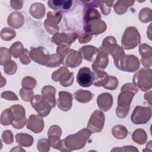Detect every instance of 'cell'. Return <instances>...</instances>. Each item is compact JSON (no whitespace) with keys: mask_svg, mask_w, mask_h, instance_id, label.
<instances>
[{"mask_svg":"<svg viewBox=\"0 0 152 152\" xmlns=\"http://www.w3.org/2000/svg\"><path fill=\"white\" fill-rule=\"evenodd\" d=\"M140 43V36L135 27H128L122 37V46L126 49L134 48Z\"/></svg>","mask_w":152,"mask_h":152,"instance_id":"6da1fadb","label":"cell"},{"mask_svg":"<svg viewBox=\"0 0 152 152\" xmlns=\"http://www.w3.org/2000/svg\"><path fill=\"white\" fill-rule=\"evenodd\" d=\"M133 81L142 91L150 89L151 87V71L141 69L134 75Z\"/></svg>","mask_w":152,"mask_h":152,"instance_id":"7a4b0ae2","label":"cell"},{"mask_svg":"<svg viewBox=\"0 0 152 152\" xmlns=\"http://www.w3.org/2000/svg\"><path fill=\"white\" fill-rule=\"evenodd\" d=\"M151 117V109L147 107L137 106L131 115V121L135 124H144Z\"/></svg>","mask_w":152,"mask_h":152,"instance_id":"3957f363","label":"cell"},{"mask_svg":"<svg viewBox=\"0 0 152 152\" xmlns=\"http://www.w3.org/2000/svg\"><path fill=\"white\" fill-rule=\"evenodd\" d=\"M95 80L94 72H93L88 67L81 68L77 76L78 84L83 87H88L91 86Z\"/></svg>","mask_w":152,"mask_h":152,"instance_id":"277c9868","label":"cell"},{"mask_svg":"<svg viewBox=\"0 0 152 152\" xmlns=\"http://www.w3.org/2000/svg\"><path fill=\"white\" fill-rule=\"evenodd\" d=\"M31 103L33 107L42 116H46L49 115L51 106L49 104V102L43 97L40 95H36L31 100Z\"/></svg>","mask_w":152,"mask_h":152,"instance_id":"5b68a950","label":"cell"},{"mask_svg":"<svg viewBox=\"0 0 152 152\" xmlns=\"http://www.w3.org/2000/svg\"><path fill=\"white\" fill-rule=\"evenodd\" d=\"M104 122L103 113L99 110H96L90 118L87 128L93 132H100L102 129Z\"/></svg>","mask_w":152,"mask_h":152,"instance_id":"8992f818","label":"cell"},{"mask_svg":"<svg viewBox=\"0 0 152 152\" xmlns=\"http://www.w3.org/2000/svg\"><path fill=\"white\" fill-rule=\"evenodd\" d=\"M13 112L14 121L12 122L13 127L17 129H21L26 124V117L24 109L20 105H15L11 107Z\"/></svg>","mask_w":152,"mask_h":152,"instance_id":"52a82bcc","label":"cell"},{"mask_svg":"<svg viewBox=\"0 0 152 152\" xmlns=\"http://www.w3.org/2000/svg\"><path fill=\"white\" fill-rule=\"evenodd\" d=\"M59 97L58 100V107L64 111L69 110L72 106V95L68 92L60 91L59 93Z\"/></svg>","mask_w":152,"mask_h":152,"instance_id":"ba28073f","label":"cell"},{"mask_svg":"<svg viewBox=\"0 0 152 152\" xmlns=\"http://www.w3.org/2000/svg\"><path fill=\"white\" fill-rule=\"evenodd\" d=\"M43 119L37 115H31L28 120L27 128L37 133L43 129Z\"/></svg>","mask_w":152,"mask_h":152,"instance_id":"9c48e42d","label":"cell"},{"mask_svg":"<svg viewBox=\"0 0 152 152\" xmlns=\"http://www.w3.org/2000/svg\"><path fill=\"white\" fill-rule=\"evenodd\" d=\"M48 6L54 10L62 11H68L72 6V1L64 0H50L48 1Z\"/></svg>","mask_w":152,"mask_h":152,"instance_id":"30bf717a","label":"cell"},{"mask_svg":"<svg viewBox=\"0 0 152 152\" xmlns=\"http://www.w3.org/2000/svg\"><path fill=\"white\" fill-rule=\"evenodd\" d=\"M112 103V96L109 93H103L97 97L98 106L104 112L107 111L111 107Z\"/></svg>","mask_w":152,"mask_h":152,"instance_id":"8fae6325","label":"cell"},{"mask_svg":"<svg viewBox=\"0 0 152 152\" xmlns=\"http://www.w3.org/2000/svg\"><path fill=\"white\" fill-rule=\"evenodd\" d=\"M55 88L52 86H48L43 87L42 89V93L43 94V97L49 102L50 106L52 107H55Z\"/></svg>","mask_w":152,"mask_h":152,"instance_id":"7c38bea8","label":"cell"},{"mask_svg":"<svg viewBox=\"0 0 152 152\" xmlns=\"http://www.w3.org/2000/svg\"><path fill=\"white\" fill-rule=\"evenodd\" d=\"M30 12L31 15L36 18H41L45 13V8L43 4L39 2L31 4L30 8Z\"/></svg>","mask_w":152,"mask_h":152,"instance_id":"4fadbf2b","label":"cell"},{"mask_svg":"<svg viewBox=\"0 0 152 152\" xmlns=\"http://www.w3.org/2000/svg\"><path fill=\"white\" fill-rule=\"evenodd\" d=\"M114 5V10L116 13L121 15L126 11L128 7L134 4V1H117Z\"/></svg>","mask_w":152,"mask_h":152,"instance_id":"5bb4252c","label":"cell"},{"mask_svg":"<svg viewBox=\"0 0 152 152\" xmlns=\"http://www.w3.org/2000/svg\"><path fill=\"white\" fill-rule=\"evenodd\" d=\"M107 56L104 53H100L97 55L96 60L92 65L93 70L96 71L99 68L102 69L105 68L107 65Z\"/></svg>","mask_w":152,"mask_h":152,"instance_id":"9a60e30c","label":"cell"},{"mask_svg":"<svg viewBox=\"0 0 152 152\" xmlns=\"http://www.w3.org/2000/svg\"><path fill=\"white\" fill-rule=\"evenodd\" d=\"M9 16L15 19V20L8 19V23L9 25L16 28L20 27L21 26H22L24 21V18L20 12H14L11 13Z\"/></svg>","mask_w":152,"mask_h":152,"instance_id":"2e32d148","label":"cell"},{"mask_svg":"<svg viewBox=\"0 0 152 152\" xmlns=\"http://www.w3.org/2000/svg\"><path fill=\"white\" fill-rule=\"evenodd\" d=\"M74 96L77 100H78V102L85 103L91 100V99L93 97V94L88 91L80 90L74 93Z\"/></svg>","mask_w":152,"mask_h":152,"instance_id":"e0dca14e","label":"cell"},{"mask_svg":"<svg viewBox=\"0 0 152 152\" xmlns=\"http://www.w3.org/2000/svg\"><path fill=\"white\" fill-rule=\"evenodd\" d=\"M116 1H97V4L104 15H107L110 12V8Z\"/></svg>","mask_w":152,"mask_h":152,"instance_id":"ac0fdd59","label":"cell"},{"mask_svg":"<svg viewBox=\"0 0 152 152\" xmlns=\"http://www.w3.org/2000/svg\"><path fill=\"white\" fill-rule=\"evenodd\" d=\"M151 10L150 8H144L142 9L139 13V18L140 21L144 23L151 21Z\"/></svg>","mask_w":152,"mask_h":152,"instance_id":"d6986e66","label":"cell"},{"mask_svg":"<svg viewBox=\"0 0 152 152\" xmlns=\"http://www.w3.org/2000/svg\"><path fill=\"white\" fill-rule=\"evenodd\" d=\"M28 84H29V87L30 88H33L35 87L36 85V81L34 78H31V77H27L26 78H24L23 80L22 81V85L23 87H28Z\"/></svg>","mask_w":152,"mask_h":152,"instance_id":"ffe728a7","label":"cell"},{"mask_svg":"<svg viewBox=\"0 0 152 152\" xmlns=\"http://www.w3.org/2000/svg\"><path fill=\"white\" fill-rule=\"evenodd\" d=\"M118 86V80L116 78L110 76L109 81L106 85L104 87L106 88L110 89V90H115Z\"/></svg>","mask_w":152,"mask_h":152,"instance_id":"44dd1931","label":"cell"},{"mask_svg":"<svg viewBox=\"0 0 152 152\" xmlns=\"http://www.w3.org/2000/svg\"><path fill=\"white\" fill-rule=\"evenodd\" d=\"M23 1H11V5L12 8L15 10L20 9L22 7Z\"/></svg>","mask_w":152,"mask_h":152,"instance_id":"7402d4cb","label":"cell"}]
</instances>
